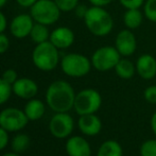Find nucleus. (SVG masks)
<instances>
[{
    "mask_svg": "<svg viewBox=\"0 0 156 156\" xmlns=\"http://www.w3.org/2000/svg\"><path fill=\"white\" fill-rule=\"evenodd\" d=\"M76 94L73 87L68 82L54 81L46 91V103L54 113H68L73 108Z\"/></svg>",
    "mask_w": 156,
    "mask_h": 156,
    "instance_id": "obj_1",
    "label": "nucleus"
},
{
    "mask_svg": "<svg viewBox=\"0 0 156 156\" xmlns=\"http://www.w3.org/2000/svg\"><path fill=\"white\" fill-rule=\"evenodd\" d=\"M87 30L97 37H105L113 31L114 19L103 6L91 5L83 18Z\"/></svg>",
    "mask_w": 156,
    "mask_h": 156,
    "instance_id": "obj_2",
    "label": "nucleus"
},
{
    "mask_svg": "<svg viewBox=\"0 0 156 156\" xmlns=\"http://www.w3.org/2000/svg\"><path fill=\"white\" fill-rule=\"evenodd\" d=\"M32 62L41 71H52L61 63L58 49L50 41L37 44L32 52Z\"/></svg>",
    "mask_w": 156,
    "mask_h": 156,
    "instance_id": "obj_3",
    "label": "nucleus"
},
{
    "mask_svg": "<svg viewBox=\"0 0 156 156\" xmlns=\"http://www.w3.org/2000/svg\"><path fill=\"white\" fill-rule=\"evenodd\" d=\"M61 69L70 78H82L89 73L91 61L87 56L80 53H68L61 60Z\"/></svg>",
    "mask_w": 156,
    "mask_h": 156,
    "instance_id": "obj_4",
    "label": "nucleus"
},
{
    "mask_svg": "<svg viewBox=\"0 0 156 156\" xmlns=\"http://www.w3.org/2000/svg\"><path fill=\"white\" fill-rule=\"evenodd\" d=\"M61 13L54 0H37L30 8V15L35 23L46 26L54 25L60 19Z\"/></svg>",
    "mask_w": 156,
    "mask_h": 156,
    "instance_id": "obj_5",
    "label": "nucleus"
},
{
    "mask_svg": "<svg viewBox=\"0 0 156 156\" xmlns=\"http://www.w3.org/2000/svg\"><path fill=\"white\" fill-rule=\"evenodd\" d=\"M102 105V97L94 88H85L76 94L73 108L78 115L96 114Z\"/></svg>",
    "mask_w": 156,
    "mask_h": 156,
    "instance_id": "obj_6",
    "label": "nucleus"
},
{
    "mask_svg": "<svg viewBox=\"0 0 156 156\" xmlns=\"http://www.w3.org/2000/svg\"><path fill=\"white\" fill-rule=\"evenodd\" d=\"M121 58L115 46H103L94 52L90 61L94 69L105 72L114 69Z\"/></svg>",
    "mask_w": 156,
    "mask_h": 156,
    "instance_id": "obj_7",
    "label": "nucleus"
},
{
    "mask_svg": "<svg viewBox=\"0 0 156 156\" xmlns=\"http://www.w3.org/2000/svg\"><path fill=\"white\" fill-rule=\"evenodd\" d=\"M29 119L23 109L17 107H6L0 112V126L9 133H15L27 126Z\"/></svg>",
    "mask_w": 156,
    "mask_h": 156,
    "instance_id": "obj_8",
    "label": "nucleus"
},
{
    "mask_svg": "<svg viewBox=\"0 0 156 156\" xmlns=\"http://www.w3.org/2000/svg\"><path fill=\"white\" fill-rule=\"evenodd\" d=\"M74 129L73 118L68 113H55L49 122L51 135L58 139L68 138Z\"/></svg>",
    "mask_w": 156,
    "mask_h": 156,
    "instance_id": "obj_9",
    "label": "nucleus"
},
{
    "mask_svg": "<svg viewBox=\"0 0 156 156\" xmlns=\"http://www.w3.org/2000/svg\"><path fill=\"white\" fill-rule=\"evenodd\" d=\"M115 47L123 58L133 55L137 49V38L133 31L125 28L118 32L115 38Z\"/></svg>",
    "mask_w": 156,
    "mask_h": 156,
    "instance_id": "obj_10",
    "label": "nucleus"
},
{
    "mask_svg": "<svg viewBox=\"0 0 156 156\" xmlns=\"http://www.w3.org/2000/svg\"><path fill=\"white\" fill-rule=\"evenodd\" d=\"M35 21L30 14H19L12 19L10 23V32L15 38H26L30 36Z\"/></svg>",
    "mask_w": 156,
    "mask_h": 156,
    "instance_id": "obj_11",
    "label": "nucleus"
},
{
    "mask_svg": "<svg viewBox=\"0 0 156 156\" xmlns=\"http://www.w3.org/2000/svg\"><path fill=\"white\" fill-rule=\"evenodd\" d=\"M12 90L13 94L18 98L30 100L38 93V85L30 78H18L12 85Z\"/></svg>",
    "mask_w": 156,
    "mask_h": 156,
    "instance_id": "obj_12",
    "label": "nucleus"
},
{
    "mask_svg": "<svg viewBox=\"0 0 156 156\" xmlns=\"http://www.w3.org/2000/svg\"><path fill=\"white\" fill-rule=\"evenodd\" d=\"M65 150L68 156H91L90 144L82 136H71L68 138Z\"/></svg>",
    "mask_w": 156,
    "mask_h": 156,
    "instance_id": "obj_13",
    "label": "nucleus"
},
{
    "mask_svg": "<svg viewBox=\"0 0 156 156\" xmlns=\"http://www.w3.org/2000/svg\"><path fill=\"white\" fill-rule=\"evenodd\" d=\"M74 39H76L74 33L70 28L58 27L50 33L49 41L58 50H61V49H67V48L71 47L74 43Z\"/></svg>",
    "mask_w": 156,
    "mask_h": 156,
    "instance_id": "obj_14",
    "label": "nucleus"
},
{
    "mask_svg": "<svg viewBox=\"0 0 156 156\" xmlns=\"http://www.w3.org/2000/svg\"><path fill=\"white\" fill-rule=\"evenodd\" d=\"M136 72L144 80H152L156 76V58L151 54H142L136 61Z\"/></svg>",
    "mask_w": 156,
    "mask_h": 156,
    "instance_id": "obj_15",
    "label": "nucleus"
},
{
    "mask_svg": "<svg viewBox=\"0 0 156 156\" xmlns=\"http://www.w3.org/2000/svg\"><path fill=\"white\" fill-rule=\"evenodd\" d=\"M78 126L81 133L85 136H96L102 129V121L96 116V114H87L80 116L78 120Z\"/></svg>",
    "mask_w": 156,
    "mask_h": 156,
    "instance_id": "obj_16",
    "label": "nucleus"
},
{
    "mask_svg": "<svg viewBox=\"0 0 156 156\" xmlns=\"http://www.w3.org/2000/svg\"><path fill=\"white\" fill-rule=\"evenodd\" d=\"M23 112H25L29 121H37V120L41 119L43 116L45 115V103L38 99H30L23 107Z\"/></svg>",
    "mask_w": 156,
    "mask_h": 156,
    "instance_id": "obj_17",
    "label": "nucleus"
},
{
    "mask_svg": "<svg viewBox=\"0 0 156 156\" xmlns=\"http://www.w3.org/2000/svg\"><path fill=\"white\" fill-rule=\"evenodd\" d=\"M144 12L139 9H131L126 10L123 14V23L126 29L136 30L141 26L142 20H144Z\"/></svg>",
    "mask_w": 156,
    "mask_h": 156,
    "instance_id": "obj_18",
    "label": "nucleus"
},
{
    "mask_svg": "<svg viewBox=\"0 0 156 156\" xmlns=\"http://www.w3.org/2000/svg\"><path fill=\"white\" fill-rule=\"evenodd\" d=\"M116 74L119 78L123 79V80H129L132 79L136 73V66L133 62L126 58H121L120 61L117 63L116 67L114 68Z\"/></svg>",
    "mask_w": 156,
    "mask_h": 156,
    "instance_id": "obj_19",
    "label": "nucleus"
},
{
    "mask_svg": "<svg viewBox=\"0 0 156 156\" xmlns=\"http://www.w3.org/2000/svg\"><path fill=\"white\" fill-rule=\"evenodd\" d=\"M97 156H123V150L119 142L109 139L101 144Z\"/></svg>",
    "mask_w": 156,
    "mask_h": 156,
    "instance_id": "obj_20",
    "label": "nucleus"
},
{
    "mask_svg": "<svg viewBox=\"0 0 156 156\" xmlns=\"http://www.w3.org/2000/svg\"><path fill=\"white\" fill-rule=\"evenodd\" d=\"M30 144H31V138L29 135L23 133H18L11 139V149L13 152L18 153H25L26 151L29 149Z\"/></svg>",
    "mask_w": 156,
    "mask_h": 156,
    "instance_id": "obj_21",
    "label": "nucleus"
},
{
    "mask_svg": "<svg viewBox=\"0 0 156 156\" xmlns=\"http://www.w3.org/2000/svg\"><path fill=\"white\" fill-rule=\"evenodd\" d=\"M50 32L48 29V26L43 23H35L32 28V31L30 33V37L35 44H41L48 41L50 38Z\"/></svg>",
    "mask_w": 156,
    "mask_h": 156,
    "instance_id": "obj_22",
    "label": "nucleus"
},
{
    "mask_svg": "<svg viewBox=\"0 0 156 156\" xmlns=\"http://www.w3.org/2000/svg\"><path fill=\"white\" fill-rule=\"evenodd\" d=\"M144 15L149 21L156 23V0H146L144 1Z\"/></svg>",
    "mask_w": 156,
    "mask_h": 156,
    "instance_id": "obj_23",
    "label": "nucleus"
},
{
    "mask_svg": "<svg viewBox=\"0 0 156 156\" xmlns=\"http://www.w3.org/2000/svg\"><path fill=\"white\" fill-rule=\"evenodd\" d=\"M12 94V85L6 83L2 78H0V105L8 102Z\"/></svg>",
    "mask_w": 156,
    "mask_h": 156,
    "instance_id": "obj_24",
    "label": "nucleus"
},
{
    "mask_svg": "<svg viewBox=\"0 0 156 156\" xmlns=\"http://www.w3.org/2000/svg\"><path fill=\"white\" fill-rule=\"evenodd\" d=\"M140 156H156V139H148L141 144Z\"/></svg>",
    "mask_w": 156,
    "mask_h": 156,
    "instance_id": "obj_25",
    "label": "nucleus"
},
{
    "mask_svg": "<svg viewBox=\"0 0 156 156\" xmlns=\"http://www.w3.org/2000/svg\"><path fill=\"white\" fill-rule=\"evenodd\" d=\"M61 12H71L79 5V0H54Z\"/></svg>",
    "mask_w": 156,
    "mask_h": 156,
    "instance_id": "obj_26",
    "label": "nucleus"
},
{
    "mask_svg": "<svg viewBox=\"0 0 156 156\" xmlns=\"http://www.w3.org/2000/svg\"><path fill=\"white\" fill-rule=\"evenodd\" d=\"M118 1L125 10H131V9H140L144 6L146 0H118Z\"/></svg>",
    "mask_w": 156,
    "mask_h": 156,
    "instance_id": "obj_27",
    "label": "nucleus"
},
{
    "mask_svg": "<svg viewBox=\"0 0 156 156\" xmlns=\"http://www.w3.org/2000/svg\"><path fill=\"white\" fill-rule=\"evenodd\" d=\"M144 97L149 103L156 104V85H151L147 87L144 91Z\"/></svg>",
    "mask_w": 156,
    "mask_h": 156,
    "instance_id": "obj_28",
    "label": "nucleus"
},
{
    "mask_svg": "<svg viewBox=\"0 0 156 156\" xmlns=\"http://www.w3.org/2000/svg\"><path fill=\"white\" fill-rule=\"evenodd\" d=\"M1 78L3 79L4 81H5L6 83H9V84L13 85L15 82L17 81V79H18V76H17V72L15 71L14 69H6L3 71V73H2Z\"/></svg>",
    "mask_w": 156,
    "mask_h": 156,
    "instance_id": "obj_29",
    "label": "nucleus"
},
{
    "mask_svg": "<svg viewBox=\"0 0 156 156\" xmlns=\"http://www.w3.org/2000/svg\"><path fill=\"white\" fill-rule=\"evenodd\" d=\"M9 142H10L9 132L4 129L2 126H0V151L4 150L8 147Z\"/></svg>",
    "mask_w": 156,
    "mask_h": 156,
    "instance_id": "obj_30",
    "label": "nucleus"
},
{
    "mask_svg": "<svg viewBox=\"0 0 156 156\" xmlns=\"http://www.w3.org/2000/svg\"><path fill=\"white\" fill-rule=\"evenodd\" d=\"M10 47V39L4 33H0V54L5 53Z\"/></svg>",
    "mask_w": 156,
    "mask_h": 156,
    "instance_id": "obj_31",
    "label": "nucleus"
},
{
    "mask_svg": "<svg viewBox=\"0 0 156 156\" xmlns=\"http://www.w3.org/2000/svg\"><path fill=\"white\" fill-rule=\"evenodd\" d=\"M90 2L91 5H97V6H103L105 8L106 5L111 4L114 0H88Z\"/></svg>",
    "mask_w": 156,
    "mask_h": 156,
    "instance_id": "obj_32",
    "label": "nucleus"
},
{
    "mask_svg": "<svg viewBox=\"0 0 156 156\" xmlns=\"http://www.w3.org/2000/svg\"><path fill=\"white\" fill-rule=\"evenodd\" d=\"M87 9H88L87 6L80 5V4H79V5L74 9V12H76V14L78 17H80V18H84L85 14H86V12H87Z\"/></svg>",
    "mask_w": 156,
    "mask_h": 156,
    "instance_id": "obj_33",
    "label": "nucleus"
},
{
    "mask_svg": "<svg viewBox=\"0 0 156 156\" xmlns=\"http://www.w3.org/2000/svg\"><path fill=\"white\" fill-rule=\"evenodd\" d=\"M8 27V20H6V17L3 13L0 11V33H3L4 30Z\"/></svg>",
    "mask_w": 156,
    "mask_h": 156,
    "instance_id": "obj_34",
    "label": "nucleus"
},
{
    "mask_svg": "<svg viewBox=\"0 0 156 156\" xmlns=\"http://www.w3.org/2000/svg\"><path fill=\"white\" fill-rule=\"evenodd\" d=\"M16 1L23 8H31L37 0H16Z\"/></svg>",
    "mask_w": 156,
    "mask_h": 156,
    "instance_id": "obj_35",
    "label": "nucleus"
},
{
    "mask_svg": "<svg viewBox=\"0 0 156 156\" xmlns=\"http://www.w3.org/2000/svg\"><path fill=\"white\" fill-rule=\"evenodd\" d=\"M151 129H152L153 133H154L156 136V112L153 114L152 118H151Z\"/></svg>",
    "mask_w": 156,
    "mask_h": 156,
    "instance_id": "obj_36",
    "label": "nucleus"
},
{
    "mask_svg": "<svg viewBox=\"0 0 156 156\" xmlns=\"http://www.w3.org/2000/svg\"><path fill=\"white\" fill-rule=\"evenodd\" d=\"M2 156H20V154H18V153H15V152H8L5 153V154H3Z\"/></svg>",
    "mask_w": 156,
    "mask_h": 156,
    "instance_id": "obj_37",
    "label": "nucleus"
},
{
    "mask_svg": "<svg viewBox=\"0 0 156 156\" xmlns=\"http://www.w3.org/2000/svg\"><path fill=\"white\" fill-rule=\"evenodd\" d=\"M6 2H8V0H0V9L3 8V6L5 5Z\"/></svg>",
    "mask_w": 156,
    "mask_h": 156,
    "instance_id": "obj_38",
    "label": "nucleus"
}]
</instances>
